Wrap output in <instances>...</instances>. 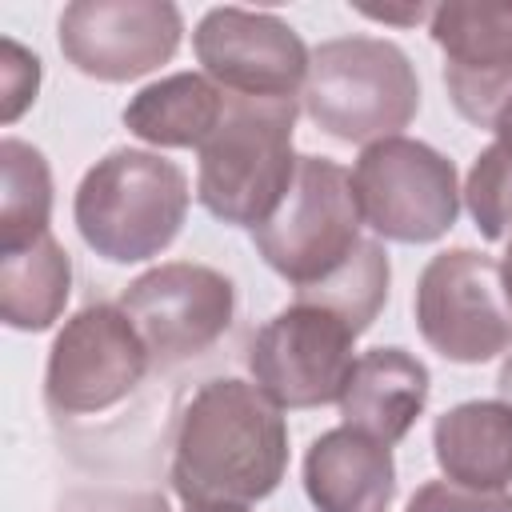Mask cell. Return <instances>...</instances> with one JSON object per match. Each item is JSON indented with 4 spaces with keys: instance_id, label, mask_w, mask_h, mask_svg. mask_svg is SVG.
<instances>
[{
    "instance_id": "6da1fadb",
    "label": "cell",
    "mask_w": 512,
    "mask_h": 512,
    "mask_svg": "<svg viewBox=\"0 0 512 512\" xmlns=\"http://www.w3.org/2000/svg\"><path fill=\"white\" fill-rule=\"evenodd\" d=\"M288 472L284 408L256 384L220 376L180 408L172 436V492L184 508H248Z\"/></svg>"
},
{
    "instance_id": "7a4b0ae2",
    "label": "cell",
    "mask_w": 512,
    "mask_h": 512,
    "mask_svg": "<svg viewBox=\"0 0 512 512\" xmlns=\"http://www.w3.org/2000/svg\"><path fill=\"white\" fill-rule=\"evenodd\" d=\"M296 100L272 96H236L228 92V108L216 132L196 148V200L224 224L260 228L292 188L296 152H292Z\"/></svg>"
},
{
    "instance_id": "3957f363",
    "label": "cell",
    "mask_w": 512,
    "mask_h": 512,
    "mask_svg": "<svg viewBox=\"0 0 512 512\" xmlns=\"http://www.w3.org/2000/svg\"><path fill=\"white\" fill-rule=\"evenodd\" d=\"M188 176L180 164L144 148H116L96 160L72 200L84 244L112 260L136 264L160 256L188 216Z\"/></svg>"
},
{
    "instance_id": "277c9868",
    "label": "cell",
    "mask_w": 512,
    "mask_h": 512,
    "mask_svg": "<svg viewBox=\"0 0 512 512\" xmlns=\"http://www.w3.org/2000/svg\"><path fill=\"white\" fill-rule=\"evenodd\" d=\"M300 108L332 140L376 144L412 124L420 112V80L400 44L340 36L312 48Z\"/></svg>"
},
{
    "instance_id": "5b68a950",
    "label": "cell",
    "mask_w": 512,
    "mask_h": 512,
    "mask_svg": "<svg viewBox=\"0 0 512 512\" xmlns=\"http://www.w3.org/2000/svg\"><path fill=\"white\" fill-rule=\"evenodd\" d=\"M360 204L352 172L328 156H300L280 208L252 228V244L272 272L308 288L328 280L360 248Z\"/></svg>"
},
{
    "instance_id": "8992f818",
    "label": "cell",
    "mask_w": 512,
    "mask_h": 512,
    "mask_svg": "<svg viewBox=\"0 0 512 512\" xmlns=\"http://www.w3.org/2000/svg\"><path fill=\"white\" fill-rule=\"evenodd\" d=\"M352 192L360 220L396 244H432L460 216L452 160L408 136L364 144L352 164Z\"/></svg>"
},
{
    "instance_id": "52a82bcc",
    "label": "cell",
    "mask_w": 512,
    "mask_h": 512,
    "mask_svg": "<svg viewBox=\"0 0 512 512\" xmlns=\"http://www.w3.org/2000/svg\"><path fill=\"white\" fill-rule=\"evenodd\" d=\"M416 328L452 364H484L512 348V304L500 264L476 248L432 256L416 280Z\"/></svg>"
},
{
    "instance_id": "ba28073f",
    "label": "cell",
    "mask_w": 512,
    "mask_h": 512,
    "mask_svg": "<svg viewBox=\"0 0 512 512\" xmlns=\"http://www.w3.org/2000/svg\"><path fill=\"white\" fill-rule=\"evenodd\" d=\"M152 356L120 304H88L48 348L44 400L60 416H96L136 392Z\"/></svg>"
},
{
    "instance_id": "9c48e42d",
    "label": "cell",
    "mask_w": 512,
    "mask_h": 512,
    "mask_svg": "<svg viewBox=\"0 0 512 512\" xmlns=\"http://www.w3.org/2000/svg\"><path fill=\"white\" fill-rule=\"evenodd\" d=\"M356 364V332L328 308L288 304L276 312L248 348L252 384L280 408L340 404Z\"/></svg>"
},
{
    "instance_id": "30bf717a",
    "label": "cell",
    "mask_w": 512,
    "mask_h": 512,
    "mask_svg": "<svg viewBox=\"0 0 512 512\" xmlns=\"http://www.w3.org/2000/svg\"><path fill=\"white\" fill-rule=\"evenodd\" d=\"M124 316L136 324L156 368H172L208 352L232 324L236 288L224 272L192 260L148 268L120 292Z\"/></svg>"
},
{
    "instance_id": "8fae6325",
    "label": "cell",
    "mask_w": 512,
    "mask_h": 512,
    "mask_svg": "<svg viewBox=\"0 0 512 512\" xmlns=\"http://www.w3.org/2000/svg\"><path fill=\"white\" fill-rule=\"evenodd\" d=\"M184 16L168 0H76L60 12L64 60L104 84H128L180 48Z\"/></svg>"
},
{
    "instance_id": "7c38bea8",
    "label": "cell",
    "mask_w": 512,
    "mask_h": 512,
    "mask_svg": "<svg viewBox=\"0 0 512 512\" xmlns=\"http://www.w3.org/2000/svg\"><path fill=\"white\" fill-rule=\"evenodd\" d=\"M192 52L208 80L236 96L300 100L312 52L288 20L252 8H212L192 32Z\"/></svg>"
},
{
    "instance_id": "4fadbf2b",
    "label": "cell",
    "mask_w": 512,
    "mask_h": 512,
    "mask_svg": "<svg viewBox=\"0 0 512 512\" xmlns=\"http://www.w3.org/2000/svg\"><path fill=\"white\" fill-rule=\"evenodd\" d=\"M452 108L492 128L512 100V0H444L428 16Z\"/></svg>"
},
{
    "instance_id": "5bb4252c",
    "label": "cell",
    "mask_w": 512,
    "mask_h": 512,
    "mask_svg": "<svg viewBox=\"0 0 512 512\" xmlns=\"http://www.w3.org/2000/svg\"><path fill=\"white\" fill-rule=\"evenodd\" d=\"M304 492L316 512H388L396 496L392 448L348 424L328 428L304 456Z\"/></svg>"
},
{
    "instance_id": "9a60e30c",
    "label": "cell",
    "mask_w": 512,
    "mask_h": 512,
    "mask_svg": "<svg viewBox=\"0 0 512 512\" xmlns=\"http://www.w3.org/2000/svg\"><path fill=\"white\" fill-rule=\"evenodd\" d=\"M428 368L424 360H416L404 348H372L360 352L344 396H340V416L348 428L380 440V444H396L408 436V428L416 424V416L428 404Z\"/></svg>"
},
{
    "instance_id": "2e32d148",
    "label": "cell",
    "mask_w": 512,
    "mask_h": 512,
    "mask_svg": "<svg viewBox=\"0 0 512 512\" xmlns=\"http://www.w3.org/2000/svg\"><path fill=\"white\" fill-rule=\"evenodd\" d=\"M432 452L452 484L476 492H504L512 484V404L464 400L436 416Z\"/></svg>"
},
{
    "instance_id": "e0dca14e",
    "label": "cell",
    "mask_w": 512,
    "mask_h": 512,
    "mask_svg": "<svg viewBox=\"0 0 512 512\" xmlns=\"http://www.w3.org/2000/svg\"><path fill=\"white\" fill-rule=\"evenodd\" d=\"M228 108V92L204 72H172L124 104V128L156 148H200Z\"/></svg>"
},
{
    "instance_id": "ac0fdd59",
    "label": "cell",
    "mask_w": 512,
    "mask_h": 512,
    "mask_svg": "<svg viewBox=\"0 0 512 512\" xmlns=\"http://www.w3.org/2000/svg\"><path fill=\"white\" fill-rule=\"evenodd\" d=\"M72 260L52 232L0 252V320L16 332H44L64 316Z\"/></svg>"
},
{
    "instance_id": "d6986e66",
    "label": "cell",
    "mask_w": 512,
    "mask_h": 512,
    "mask_svg": "<svg viewBox=\"0 0 512 512\" xmlns=\"http://www.w3.org/2000/svg\"><path fill=\"white\" fill-rule=\"evenodd\" d=\"M52 220V172L40 148L4 136L0 140V252L24 248L48 232Z\"/></svg>"
},
{
    "instance_id": "ffe728a7",
    "label": "cell",
    "mask_w": 512,
    "mask_h": 512,
    "mask_svg": "<svg viewBox=\"0 0 512 512\" xmlns=\"http://www.w3.org/2000/svg\"><path fill=\"white\" fill-rule=\"evenodd\" d=\"M388 252L380 248V240L364 236L360 248L352 252V260L344 268H336L328 280L296 288V304H316L336 312L356 336L372 328V320L380 316L384 300H388Z\"/></svg>"
},
{
    "instance_id": "44dd1931",
    "label": "cell",
    "mask_w": 512,
    "mask_h": 512,
    "mask_svg": "<svg viewBox=\"0 0 512 512\" xmlns=\"http://www.w3.org/2000/svg\"><path fill=\"white\" fill-rule=\"evenodd\" d=\"M464 204L484 240L512 236V156L496 140L476 156L464 180Z\"/></svg>"
},
{
    "instance_id": "7402d4cb",
    "label": "cell",
    "mask_w": 512,
    "mask_h": 512,
    "mask_svg": "<svg viewBox=\"0 0 512 512\" xmlns=\"http://www.w3.org/2000/svg\"><path fill=\"white\" fill-rule=\"evenodd\" d=\"M404 512H512V492H476L452 480H428L412 492Z\"/></svg>"
},
{
    "instance_id": "603a6c76",
    "label": "cell",
    "mask_w": 512,
    "mask_h": 512,
    "mask_svg": "<svg viewBox=\"0 0 512 512\" xmlns=\"http://www.w3.org/2000/svg\"><path fill=\"white\" fill-rule=\"evenodd\" d=\"M0 88H4V124H12L40 88V60L20 48L16 40H4V68H0Z\"/></svg>"
},
{
    "instance_id": "cb8c5ba5",
    "label": "cell",
    "mask_w": 512,
    "mask_h": 512,
    "mask_svg": "<svg viewBox=\"0 0 512 512\" xmlns=\"http://www.w3.org/2000/svg\"><path fill=\"white\" fill-rule=\"evenodd\" d=\"M60 512H168L160 492H108V488H84L68 492Z\"/></svg>"
},
{
    "instance_id": "d4e9b609",
    "label": "cell",
    "mask_w": 512,
    "mask_h": 512,
    "mask_svg": "<svg viewBox=\"0 0 512 512\" xmlns=\"http://www.w3.org/2000/svg\"><path fill=\"white\" fill-rule=\"evenodd\" d=\"M356 12H364L372 20H384V24H420L424 16H432V8H424V4H412V8H368V4H360Z\"/></svg>"
},
{
    "instance_id": "484cf974",
    "label": "cell",
    "mask_w": 512,
    "mask_h": 512,
    "mask_svg": "<svg viewBox=\"0 0 512 512\" xmlns=\"http://www.w3.org/2000/svg\"><path fill=\"white\" fill-rule=\"evenodd\" d=\"M492 132H496V144L512 156V100L504 104V112L496 116V124H492Z\"/></svg>"
},
{
    "instance_id": "4316f807",
    "label": "cell",
    "mask_w": 512,
    "mask_h": 512,
    "mask_svg": "<svg viewBox=\"0 0 512 512\" xmlns=\"http://www.w3.org/2000/svg\"><path fill=\"white\" fill-rule=\"evenodd\" d=\"M496 388H500V400L512 404V352H508V360L500 364V380H496Z\"/></svg>"
},
{
    "instance_id": "83f0119b",
    "label": "cell",
    "mask_w": 512,
    "mask_h": 512,
    "mask_svg": "<svg viewBox=\"0 0 512 512\" xmlns=\"http://www.w3.org/2000/svg\"><path fill=\"white\" fill-rule=\"evenodd\" d=\"M500 280H504V296H508V304H512V236H508L504 260H500Z\"/></svg>"
},
{
    "instance_id": "f1b7e54d",
    "label": "cell",
    "mask_w": 512,
    "mask_h": 512,
    "mask_svg": "<svg viewBox=\"0 0 512 512\" xmlns=\"http://www.w3.org/2000/svg\"><path fill=\"white\" fill-rule=\"evenodd\" d=\"M184 512H248V508H184Z\"/></svg>"
}]
</instances>
